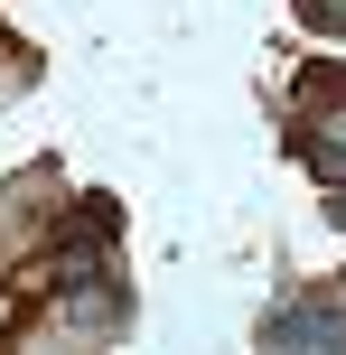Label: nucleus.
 I'll return each mask as SVG.
<instances>
[{
	"label": "nucleus",
	"mask_w": 346,
	"mask_h": 355,
	"mask_svg": "<svg viewBox=\"0 0 346 355\" xmlns=\"http://www.w3.org/2000/svg\"><path fill=\"white\" fill-rule=\"evenodd\" d=\"M337 309H346V281H337Z\"/></svg>",
	"instance_id": "obj_2"
},
{
	"label": "nucleus",
	"mask_w": 346,
	"mask_h": 355,
	"mask_svg": "<svg viewBox=\"0 0 346 355\" xmlns=\"http://www.w3.org/2000/svg\"><path fill=\"white\" fill-rule=\"evenodd\" d=\"M262 346H300V355L346 346V309H337V300H291V309L262 318Z\"/></svg>",
	"instance_id": "obj_1"
}]
</instances>
